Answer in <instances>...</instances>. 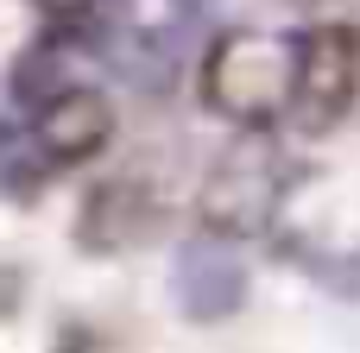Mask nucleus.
<instances>
[{"label":"nucleus","mask_w":360,"mask_h":353,"mask_svg":"<svg viewBox=\"0 0 360 353\" xmlns=\"http://www.w3.org/2000/svg\"><path fill=\"white\" fill-rule=\"evenodd\" d=\"M304 38L310 32H234L209 51V107L234 126H278L304 107Z\"/></svg>","instance_id":"f257e3e1"},{"label":"nucleus","mask_w":360,"mask_h":353,"mask_svg":"<svg viewBox=\"0 0 360 353\" xmlns=\"http://www.w3.org/2000/svg\"><path fill=\"white\" fill-rule=\"evenodd\" d=\"M209 6L215 0H95L89 38L108 69H120L139 88H165L190 63L196 38L209 25Z\"/></svg>","instance_id":"f03ea898"},{"label":"nucleus","mask_w":360,"mask_h":353,"mask_svg":"<svg viewBox=\"0 0 360 353\" xmlns=\"http://www.w3.org/2000/svg\"><path fill=\"white\" fill-rule=\"evenodd\" d=\"M184 297H190V309L196 316H215V297H221V309H234V297H240V265L228 259V246H215V240H202L190 259H184Z\"/></svg>","instance_id":"7ed1b4c3"}]
</instances>
